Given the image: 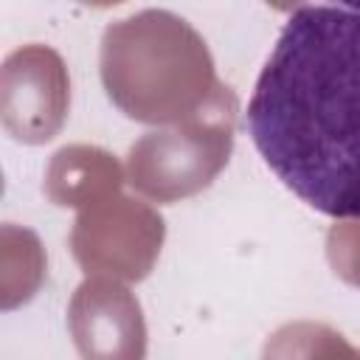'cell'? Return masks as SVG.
Wrapping results in <instances>:
<instances>
[{"mask_svg":"<svg viewBox=\"0 0 360 360\" xmlns=\"http://www.w3.org/2000/svg\"><path fill=\"white\" fill-rule=\"evenodd\" d=\"M245 127L315 211L360 219V6H298L250 93Z\"/></svg>","mask_w":360,"mask_h":360,"instance_id":"6da1fadb","label":"cell"}]
</instances>
